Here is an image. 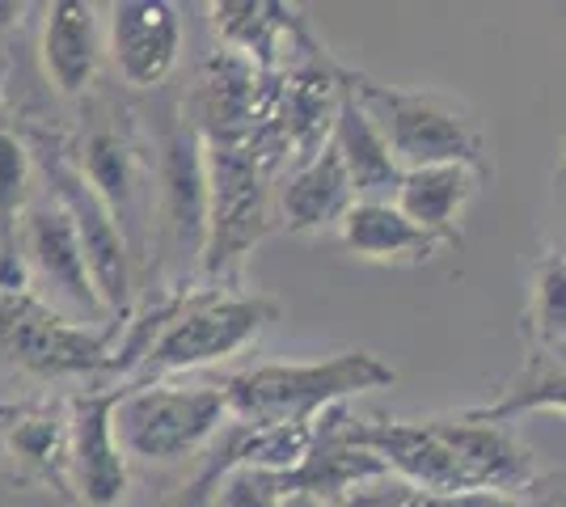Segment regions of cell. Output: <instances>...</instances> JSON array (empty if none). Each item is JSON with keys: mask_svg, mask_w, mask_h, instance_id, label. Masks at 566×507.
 Listing matches in <instances>:
<instances>
[{"mask_svg": "<svg viewBox=\"0 0 566 507\" xmlns=\"http://www.w3.org/2000/svg\"><path fill=\"white\" fill-rule=\"evenodd\" d=\"M524 330L537 351H563L566 335V263L563 250H545L533 266V296L524 309Z\"/></svg>", "mask_w": 566, "mask_h": 507, "instance_id": "23", "label": "cell"}, {"mask_svg": "<svg viewBox=\"0 0 566 507\" xmlns=\"http://www.w3.org/2000/svg\"><path fill=\"white\" fill-rule=\"evenodd\" d=\"M123 385L85 389L69 402V483L85 507H118L127 499V457L118 448L111 414Z\"/></svg>", "mask_w": 566, "mask_h": 507, "instance_id": "12", "label": "cell"}, {"mask_svg": "<svg viewBox=\"0 0 566 507\" xmlns=\"http://www.w3.org/2000/svg\"><path fill=\"white\" fill-rule=\"evenodd\" d=\"M233 469V461H229V453H224V444H220V435L212 440V453H208V461H203V469L190 478L187 486H182V495L174 499L169 507H212L216 499V486H220V478Z\"/></svg>", "mask_w": 566, "mask_h": 507, "instance_id": "26", "label": "cell"}, {"mask_svg": "<svg viewBox=\"0 0 566 507\" xmlns=\"http://www.w3.org/2000/svg\"><path fill=\"white\" fill-rule=\"evenodd\" d=\"M331 148L338 152V161H343L347 178H352L355 199H394L401 169L394 166L380 131L364 115V106L355 102L352 89H347V76H343V94H338V110H334Z\"/></svg>", "mask_w": 566, "mask_h": 507, "instance_id": "20", "label": "cell"}, {"mask_svg": "<svg viewBox=\"0 0 566 507\" xmlns=\"http://www.w3.org/2000/svg\"><path fill=\"white\" fill-rule=\"evenodd\" d=\"M431 507H516V495H499V490H465V495L431 499Z\"/></svg>", "mask_w": 566, "mask_h": 507, "instance_id": "28", "label": "cell"}, {"mask_svg": "<svg viewBox=\"0 0 566 507\" xmlns=\"http://www.w3.org/2000/svg\"><path fill=\"white\" fill-rule=\"evenodd\" d=\"M102 64L97 9L85 0H55L43 18V68L60 97H90Z\"/></svg>", "mask_w": 566, "mask_h": 507, "instance_id": "17", "label": "cell"}, {"mask_svg": "<svg viewBox=\"0 0 566 507\" xmlns=\"http://www.w3.org/2000/svg\"><path fill=\"white\" fill-rule=\"evenodd\" d=\"M34 194V161L22 131L0 123V288H25L18 263V220Z\"/></svg>", "mask_w": 566, "mask_h": 507, "instance_id": "21", "label": "cell"}, {"mask_svg": "<svg viewBox=\"0 0 566 507\" xmlns=\"http://www.w3.org/2000/svg\"><path fill=\"white\" fill-rule=\"evenodd\" d=\"M0 474L18 490H51L55 499L69 504V402L64 398L0 402Z\"/></svg>", "mask_w": 566, "mask_h": 507, "instance_id": "11", "label": "cell"}, {"mask_svg": "<svg viewBox=\"0 0 566 507\" xmlns=\"http://www.w3.org/2000/svg\"><path fill=\"white\" fill-rule=\"evenodd\" d=\"M563 402H566L563 351H537V347H533L528 363L520 368L507 385L499 389L495 402L473 406V411H465V414L478 419V423H499V427H503L507 419H520V414H528V411H563Z\"/></svg>", "mask_w": 566, "mask_h": 507, "instance_id": "22", "label": "cell"}, {"mask_svg": "<svg viewBox=\"0 0 566 507\" xmlns=\"http://www.w3.org/2000/svg\"><path fill=\"white\" fill-rule=\"evenodd\" d=\"M18 263H22L25 292L39 296L48 309H55L76 326H90V330L115 326L97 300L69 212L55 203V194L48 187L43 191L34 187L22 220H18Z\"/></svg>", "mask_w": 566, "mask_h": 507, "instance_id": "9", "label": "cell"}, {"mask_svg": "<svg viewBox=\"0 0 566 507\" xmlns=\"http://www.w3.org/2000/svg\"><path fill=\"white\" fill-rule=\"evenodd\" d=\"M355 203L352 178L338 161V152L326 148L313 152L308 161L287 169V178H280L275 187V216L287 233H317L331 229L347 216V208Z\"/></svg>", "mask_w": 566, "mask_h": 507, "instance_id": "16", "label": "cell"}, {"mask_svg": "<svg viewBox=\"0 0 566 507\" xmlns=\"http://www.w3.org/2000/svg\"><path fill=\"white\" fill-rule=\"evenodd\" d=\"M338 242L368 263H427L440 242L401 216L389 199H355L338 220Z\"/></svg>", "mask_w": 566, "mask_h": 507, "instance_id": "19", "label": "cell"}, {"mask_svg": "<svg viewBox=\"0 0 566 507\" xmlns=\"http://www.w3.org/2000/svg\"><path fill=\"white\" fill-rule=\"evenodd\" d=\"M85 182L94 187L102 208L115 220L118 237L132 254V266H148L153 254V203H157V161L132 123L94 119L85 140L72 148Z\"/></svg>", "mask_w": 566, "mask_h": 507, "instance_id": "8", "label": "cell"}, {"mask_svg": "<svg viewBox=\"0 0 566 507\" xmlns=\"http://www.w3.org/2000/svg\"><path fill=\"white\" fill-rule=\"evenodd\" d=\"M389 474L385 461L368 448H359L355 440L343 432V406H331L313 419V444L305 457L296 461L283 474H266V486L280 495L283 504L292 499H322V504H338L352 486L368 483Z\"/></svg>", "mask_w": 566, "mask_h": 507, "instance_id": "13", "label": "cell"}, {"mask_svg": "<svg viewBox=\"0 0 566 507\" xmlns=\"http://www.w3.org/2000/svg\"><path fill=\"white\" fill-rule=\"evenodd\" d=\"M118 335H123L118 321L90 330L48 309L25 288H0V363L18 372L43 381L111 372Z\"/></svg>", "mask_w": 566, "mask_h": 507, "instance_id": "7", "label": "cell"}, {"mask_svg": "<svg viewBox=\"0 0 566 507\" xmlns=\"http://www.w3.org/2000/svg\"><path fill=\"white\" fill-rule=\"evenodd\" d=\"M338 507H431L419 486L401 483L398 474H380V478H368V483L352 486Z\"/></svg>", "mask_w": 566, "mask_h": 507, "instance_id": "24", "label": "cell"}, {"mask_svg": "<svg viewBox=\"0 0 566 507\" xmlns=\"http://www.w3.org/2000/svg\"><path fill=\"white\" fill-rule=\"evenodd\" d=\"M229 423L224 398L216 385H123L111 414V427L123 457L148 461V465H174L208 448L220 427Z\"/></svg>", "mask_w": 566, "mask_h": 507, "instance_id": "6", "label": "cell"}, {"mask_svg": "<svg viewBox=\"0 0 566 507\" xmlns=\"http://www.w3.org/2000/svg\"><path fill=\"white\" fill-rule=\"evenodd\" d=\"M212 22L216 34L224 39V51H237L259 73H280L287 64L322 51V43L308 34L305 18L296 9L271 4V0H224V4H212Z\"/></svg>", "mask_w": 566, "mask_h": 507, "instance_id": "15", "label": "cell"}, {"mask_svg": "<svg viewBox=\"0 0 566 507\" xmlns=\"http://www.w3.org/2000/svg\"><path fill=\"white\" fill-rule=\"evenodd\" d=\"M478 182L482 173L470 166H423V169H406L394 187V208L410 224H419L423 233H431L436 242L457 245L461 233H457V220L465 212L473 194H478Z\"/></svg>", "mask_w": 566, "mask_h": 507, "instance_id": "18", "label": "cell"}, {"mask_svg": "<svg viewBox=\"0 0 566 507\" xmlns=\"http://www.w3.org/2000/svg\"><path fill=\"white\" fill-rule=\"evenodd\" d=\"M516 507H563V469L549 474L542 486L533 483L524 495H516Z\"/></svg>", "mask_w": 566, "mask_h": 507, "instance_id": "27", "label": "cell"}, {"mask_svg": "<svg viewBox=\"0 0 566 507\" xmlns=\"http://www.w3.org/2000/svg\"><path fill=\"white\" fill-rule=\"evenodd\" d=\"M275 317H280V300L259 292H161L148 314L123 326L111 372L132 377V385H148L169 372L229 360L237 351H245Z\"/></svg>", "mask_w": 566, "mask_h": 507, "instance_id": "2", "label": "cell"}, {"mask_svg": "<svg viewBox=\"0 0 566 507\" xmlns=\"http://www.w3.org/2000/svg\"><path fill=\"white\" fill-rule=\"evenodd\" d=\"M212 507H287L266 486V474L262 469H229L220 486H216Z\"/></svg>", "mask_w": 566, "mask_h": 507, "instance_id": "25", "label": "cell"}, {"mask_svg": "<svg viewBox=\"0 0 566 507\" xmlns=\"http://www.w3.org/2000/svg\"><path fill=\"white\" fill-rule=\"evenodd\" d=\"M106 51L115 73L132 89H157L178 68L182 51V18L166 0H123L111 4V39Z\"/></svg>", "mask_w": 566, "mask_h": 507, "instance_id": "14", "label": "cell"}, {"mask_svg": "<svg viewBox=\"0 0 566 507\" xmlns=\"http://www.w3.org/2000/svg\"><path fill=\"white\" fill-rule=\"evenodd\" d=\"M347 89L373 119L401 173L423 166H470L486 173L482 131L457 102L423 89L380 85L364 73H347Z\"/></svg>", "mask_w": 566, "mask_h": 507, "instance_id": "4", "label": "cell"}, {"mask_svg": "<svg viewBox=\"0 0 566 507\" xmlns=\"http://www.w3.org/2000/svg\"><path fill=\"white\" fill-rule=\"evenodd\" d=\"M343 432L359 448L377 453L389 474L419 486L427 499L499 490L524 495L537 483L533 448L512 427L478 423L470 414L452 419H359L343 406Z\"/></svg>", "mask_w": 566, "mask_h": 507, "instance_id": "1", "label": "cell"}, {"mask_svg": "<svg viewBox=\"0 0 566 507\" xmlns=\"http://www.w3.org/2000/svg\"><path fill=\"white\" fill-rule=\"evenodd\" d=\"M153 245H161V266L174 271L166 292H182L190 271L203 263L208 245V169L203 145L190 119L169 115L157 157V203H153Z\"/></svg>", "mask_w": 566, "mask_h": 507, "instance_id": "10", "label": "cell"}, {"mask_svg": "<svg viewBox=\"0 0 566 507\" xmlns=\"http://www.w3.org/2000/svg\"><path fill=\"white\" fill-rule=\"evenodd\" d=\"M22 140L30 148L34 173H43V187L69 212L72 233L81 242V254H85V266H90V279H94L102 309H106L111 321L127 326L132 321V300H136V266H132V254H127V245L118 237L115 220L102 208L94 187L85 182L69 140L51 136L43 127L22 131Z\"/></svg>", "mask_w": 566, "mask_h": 507, "instance_id": "5", "label": "cell"}, {"mask_svg": "<svg viewBox=\"0 0 566 507\" xmlns=\"http://www.w3.org/2000/svg\"><path fill=\"white\" fill-rule=\"evenodd\" d=\"M398 372L373 351H338L313 363H259L245 372L220 377L229 423L241 427H305L322 411L343 406L347 398L389 389Z\"/></svg>", "mask_w": 566, "mask_h": 507, "instance_id": "3", "label": "cell"}, {"mask_svg": "<svg viewBox=\"0 0 566 507\" xmlns=\"http://www.w3.org/2000/svg\"><path fill=\"white\" fill-rule=\"evenodd\" d=\"M22 18V4H0V25H13Z\"/></svg>", "mask_w": 566, "mask_h": 507, "instance_id": "29", "label": "cell"}]
</instances>
